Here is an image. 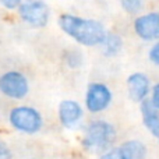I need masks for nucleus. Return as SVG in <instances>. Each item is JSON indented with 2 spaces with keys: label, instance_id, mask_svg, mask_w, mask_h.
Here are the masks:
<instances>
[{
  "label": "nucleus",
  "instance_id": "1a4fd4ad",
  "mask_svg": "<svg viewBox=\"0 0 159 159\" xmlns=\"http://www.w3.org/2000/svg\"><path fill=\"white\" fill-rule=\"evenodd\" d=\"M127 88H129V96L133 101L144 102L151 89L149 78L144 73H133L127 78Z\"/></svg>",
  "mask_w": 159,
  "mask_h": 159
},
{
  "label": "nucleus",
  "instance_id": "0eeeda50",
  "mask_svg": "<svg viewBox=\"0 0 159 159\" xmlns=\"http://www.w3.org/2000/svg\"><path fill=\"white\" fill-rule=\"evenodd\" d=\"M134 31L144 41L159 39V13L152 11L140 16L134 22Z\"/></svg>",
  "mask_w": 159,
  "mask_h": 159
},
{
  "label": "nucleus",
  "instance_id": "7ed1b4c3",
  "mask_svg": "<svg viewBox=\"0 0 159 159\" xmlns=\"http://www.w3.org/2000/svg\"><path fill=\"white\" fill-rule=\"evenodd\" d=\"M8 123L14 130L24 134H35L42 129V116L32 106H16L8 113Z\"/></svg>",
  "mask_w": 159,
  "mask_h": 159
},
{
  "label": "nucleus",
  "instance_id": "9b49d317",
  "mask_svg": "<svg viewBox=\"0 0 159 159\" xmlns=\"http://www.w3.org/2000/svg\"><path fill=\"white\" fill-rule=\"evenodd\" d=\"M117 152L121 159H145L147 147L138 140H129L119 147Z\"/></svg>",
  "mask_w": 159,
  "mask_h": 159
},
{
  "label": "nucleus",
  "instance_id": "20e7f679",
  "mask_svg": "<svg viewBox=\"0 0 159 159\" xmlns=\"http://www.w3.org/2000/svg\"><path fill=\"white\" fill-rule=\"evenodd\" d=\"M20 18L34 28H43L48 25L50 18V10L49 6L45 2L39 0H28V2H21L20 7L17 8Z\"/></svg>",
  "mask_w": 159,
  "mask_h": 159
},
{
  "label": "nucleus",
  "instance_id": "9d476101",
  "mask_svg": "<svg viewBox=\"0 0 159 159\" xmlns=\"http://www.w3.org/2000/svg\"><path fill=\"white\" fill-rule=\"evenodd\" d=\"M141 116L144 126L159 141V110L155 109L149 101L141 102Z\"/></svg>",
  "mask_w": 159,
  "mask_h": 159
},
{
  "label": "nucleus",
  "instance_id": "4468645a",
  "mask_svg": "<svg viewBox=\"0 0 159 159\" xmlns=\"http://www.w3.org/2000/svg\"><path fill=\"white\" fill-rule=\"evenodd\" d=\"M120 6L123 7V10L126 13L130 14H137L138 11H141V8L144 7V3L141 0H123L120 3Z\"/></svg>",
  "mask_w": 159,
  "mask_h": 159
},
{
  "label": "nucleus",
  "instance_id": "f3484780",
  "mask_svg": "<svg viewBox=\"0 0 159 159\" xmlns=\"http://www.w3.org/2000/svg\"><path fill=\"white\" fill-rule=\"evenodd\" d=\"M151 105L155 107V109L159 110V82L155 84V87L152 88V96H151Z\"/></svg>",
  "mask_w": 159,
  "mask_h": 159
},
{
  "label": "nucleus",
  "instance_id": "dca6fc26",
  "mask_svg": "<svg viewBox=\"0 0 159 159\" xmlns=\"http://www.w3.org/2000/svg\"><path fill=\"white\" fill-rule=\"evenodd\" d=\"M149 60H151L154 64L159 66V42L155 43L154 46L149 49Z\"/></svg>",
  "mask_w": 159,
  "mask_h": 159
},
{
  "label": "nucleus",
  "instance_id": "6ab92c4d",
  "mask_svg": "<svg viewBox=\"0 0 159 159\" xmlns=\"http://www.w3.org/2000/svg\"><path fill=\"white\" fill-rule=\"evenodd\" d=\"M101 159H121L120 155H119L117 149H109L107 152H105L101 157Z\"/></svg>",
  "mask_w": 159,
  "mask_h": 159
},
{
  "label": "nucleus",
  "instance_id": "f257e3e1",
  "mask_svg": "<svg viewBox=\"0 0 159 159\" xmlns=\"http://www.w3.org/2000/svg\"><path fill=\"white\" fill-rule=\"evenodd\" d=\"M59 27L84 46L101 45L106 35V30L102 22L71 14H61L59 17Z\"/></svg>",
  "mask_w": 159,
  "mask_h": 159
},
{
  "label": "nucleus",
  "instance_id": "f8f14e48",
  "mask_svg": "<svg viewBox=\"0 0 159 159\" xmlns=\"http://www.w3.org/2000/svg\"><path fill=\"white\" fill-rule=\"evenodd\" d=\"M102 48H103V53L105 56H109V57H113L116 56L123 48V41L121 38L115 32H106L103 41H102Z\"/></svg>",
  "mask_w": 159,
  "mask_h": 159
},
{
  "label": "nucleus",
  "instance_id": "423d86ee",
  "mask_svg": "<svg viewBox=\"0 0 159 159\" xmlns=\"http://www.w3.org/2000/svg\"><path fill=\"white\" fill-rule=\"evenodd\" d=\"M112 102V92L105 84L93 82L88 87L85 93V106L89 112L99 113L107 109Z\"/></svg>",
  "mask_w": 159,
  "mask_h": 159
},
{
  "label": "nucleus",
  "instance_id": "ddd939ff",
  "mask_svg": "<svg viewBox=\"0 0 159 159\" xmlns=\"http://www.w3.org/2000/svg\"><path fill=\"white\" fill-rule=\"evenodd\" d=\"M64 59H66L67 66L71 67V69H78V67L82 64V55L77 49L67 50L66 55H64Z\"/></svg>",
  "mask_w": 159,
  "mask_h": 159
},
{
  "label": "nucleus",
  "instance_id": "f03ea898",
  "mask_svg": "<svg viewBox=\"0 0 159 159\" xmlns=\"http://www.w3.org/2000/svg\"><path fill=\"white\" fill-rule=\"evenodd\" d=\"M115 140V127L105 120H96L87 127L85 135L82 138V147L92 154H101V152L105 154L112 147Z\"/></svg>",
  "mask_w": 159,
  "mask_h": 159
},
{
  "label": "nucleus",
  "instance_id": "6e6552de",
  "mask_svg": "<svg viewBox=\"0 0 159 159\" xmlns=\"http://www.w3.org/2000/svg\"><path fill=\"white\" fill-rule=\"evenodd\" d=\"M84 110H82L81 105L71 99H66L61 101L59 105V120H60L61 126L66 129H73L78 124V121L82 119Z\"/></svg>",
  "mask_w": 159,
  "mask_h": 159
},
{
  "label": "nucleus",
  "instance_id": "a211bd4d",
  "mask_svg": "<svg viewBox=\"0 0 159 159\" xmlns=\"http://www.w3.org/2000/svg\"><path fill=\"white\" fill-rule=\"evenodd\" d=\"M0 4L7 10H17L21 4V2L20 0H0Z\"/></svg>",
  "mask_w": 159,
  "mask_h": 159
},
{
  "label": "nucleus",
  "instance_id": "2eb2a0df",
  "mask_svg": "<svg viewBox=\"0 0 159 159\" xmlns=\"http://www.w3.org/2000/svg\"><path fill=\"white\" fill-rule=\"evenodd\" d=\"M0 159H13V154H11L8 145L0 138Z\"/></svg>",
  "mask_w": 159,
  "mask_h": 159
},
{
  "label": "nucleus",
  "instance_id": "39448f33",
  "mask_svg": "<svg viewBox=\"0 0 159 159\" xmlns=\"http://www.w3.org/2000/svg\"><path fill=\"white\" fill-rule=\"evenodd\" d=\"M0 92L10 99H22L30 92V82L22 73L10 70L0 75Z\"/></svg>",
  "mask_w": 159,
  "mask_h": 159
}]
</instances>
